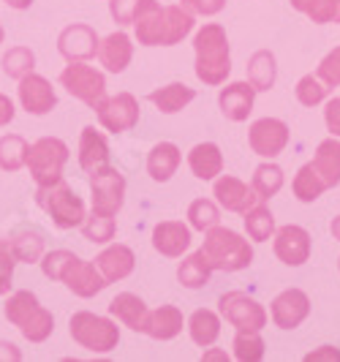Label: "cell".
I'll return each instance as SVG.
<instances>
[{
    "mask_svg": "<svg viewBox=\"0 0 340 362\" xmlns=\"http://www.w3.org/2000/svg\"><path fill=\"white\" fill-rule=\"evenodd\" d=\"M188 332H191V341L201 349L213 346L221 335V319L215 316L213 310L207 308H199L194 310V316L188 319Z\"/></svg>",
    "mask_w": 340,
    "mask_h": 362,
    "instance_id": "obj_30",
    "label": "cell"
},
{
    "mask_svg": "<svg viewBox=\"0 0 340 362\" xmlns=\"http://www.w3.org/2000/svg\"><path fill=\"white\" fill-rule=\"evenodd\" d=\"M180 161H182L180 147L175 142H161V145L153 147L150 156H147V172L156 182H166L172 180V175L177 172Z\"/></svg>",
    "mask_w": 340,
    "mask_h": 362,
    "instance_id": "obj_26",
    "label": "cell"
},
{
    "mask_svg": "<svg viewBox=\"0 0 340 362\" xmlns=\"http://www.w3.org/2000/svg\"><path fill=\"white\" fill-rule=\"evenodd\" d=\"M11 254L17 262H25V264H33V262H41V256H44V240L41 235L36 232H22L17 235L11 243Z\"/></svg>",
    "mask_w": 340,
    "mask_h": 362,
    "instance_id": "obj_37",
    "label": "cell"
},
{
    "mask_svg": "<svg viewBox=\"0 0 340 362\" xmlns=\"http://www.w3.org/2000/svg\"><path fill=\"white\" fill-rule=\"evenodd\" d=\"M324 95H327V88H324V82L319 76L307 74L297 82V101L303 107H319L324 101Z\"/></svg>",
    "mask_w": 340,
    "mask_h": 362,
    "instance_id": "obj_42",
    "label": "cell"
},
{
    "mask_svg": "<svg viewBox=\"0 0 340 362\" xmlns=\"http://www.w3.org/2000/svg\"><path fill=\"white\" fill-rule=\"evenodd\" d=\"M22 354L17 351V346L11 344H0V360H19Z\"/></svg>",
    "mask_w": 340,
    "mask_h": 362,
    "instance_id": "obj_52",
    "label": "cell"
},
{
    "mask_svg": "<svg viewBox=\"0 0 340 362\" xmlns=\"http://www.w3.org/2000/svg\"><path fill=\"white\" fill-rule=\"evenodd\" d=\"M107 163H109L107 136L101 131H95L93 126L82 128V136H79V166L85 172H95V169H101Z\"/></svg>",
    "mask_w": 340,
    "mask_h": 362,
    "instance_id": "obj_24",
    "label": "cell"
},
{
    "mask_svg": "<svg viewBox=\"0 0 340 362\" xmlns=\"http://www.w3.org/2000/svg\"><path fill=\"white\" fill-rule=\"evenodd\" d=\"M194 98H197V90L182 85V82H172L166 88H158V90L150 93V101L161 109L163 115H175L180 109H185Z\"/></svg>",
    "mask_w": 340,
    "mask_h": 362,
    "instance_id": "obj_29",
    "label": "cell"
},
{
    "mask_svg": "<svg viewBox=\"0 0 340 362\" xmlns=\"http://www.w3.org/2000/svg\"><path fill=\"white\" fill-rule=\"evenodd\" d=\"M136 6H139V0H109V11H112L117 25H131L134 14H136Z\"/></svg>",
    "mask_w": 340,
    "mask_h": 362,
    "instance_id": "obj_48",
    "label": "cell"
},
{
    "mask_svg": "<svg viewBox=\"0 0 340 362\" xmlns=\"http://www.w3.org/2000/svg\"><path fill=\"white\" fill-rule=\"evenodd\" d=\"M6 319L17 327L30 344H44L54 329L52 313L38 303L33 291H14L6 303Z\"/></svg>",
    "mask_w": 340,
    "mask_h": 362,
    "instance_id": "obj_4",
    "label": "cell"
},
{
    "mask_svg": "<svg viewBox=\"0 0 340 362\" xmlns=\"http://www.w3.org/2000/svg\"><path fill=\"white\" fill-rule=\"evenodd\" d=\"M251 188L256 191L259 199H272L281 188H283V169L278 163H262L256 172H253Z\"/></svg>",
    "mask_w": 340,
    "mask_h": 362,
    "instance_id": "obj_34",
    "label": "cell"
},
{
    "mask_svg": "<svg viewBox=\"0 0 340 362\" xmlns=\"http://www.w3.org/2000/svg\"><path fill=\"white\" fill-rule=\"evenodd\" d=\"M109 313H112L117 322H123L126 327H131L134 332H142L150 310H147L142 297H136V294H131V291H123V294H117V297L109 303Z\"/></svg>",
    "mask_w": 340,
    "mask_h": 362,
    "instance_id": "obj_25",
    "label": "cell"
},
{
    "mask_svg": "<svg viewBox=\"0 0 340 362\" xmlns=\"http://www.w3.org/2000/svg\"><path fill=\"white\" fill-rule=\"evenodd\" d=\"M338 270H340V262H338Z\"/></svg>",
    "mask_w": 340,
    "mask_h": 362,
    "instance_id": "obj_58",
    "label": "cell"
},
{
    "mask_svg": "<svg viewBox=\"0 0 340 362\" xmlns=\"http://www.w3.org/2000/svg\"><path fill=\"white\" fill-rule=\"evenodd\" d=\"M291 6H294L297 11H303V14H310V11L319 6V0H291Z\"/></svg>",
    "mask_w": 340,
    "mask_h": 362,
    "instance_id": "obj_53",
    "label": "cell"
},
{
    "mask_svg": "<svg viewBox=\"0 0 340 362\" xmlns=\"http://www.w3.org/2000/svg\"><path fill=\"white\" fill-rule=\"evenodd\" d=\"M221 316L240 332H262L267 327V310L245 291H226L218 300Z\"/></svg>",
    "mask_w": 340,
    "mask_h": 362,
    "instance_id": "obj_9",
    "label": "cell"
},
{
    "mask_svg": "<svg viewBox=\"0 0 340 362\" xmlns=\"http://www.w3.org/2000/svg\"><path fill=\"white\" fill-rule=\"evenodd\" d=\"M324 123L329 128V134L340 139V98H329L327 101V107H324Z\"/></svg>",
    "mask_w": 340,
    "mask_h": 362,
    "instance_id": "obj_49",
    "label": "cell"
},
{
    "mask_svg": "<svg viewBox=\"0 0 340 362\" xmlns=\"http://www.w3.org/2000/svg\"><path fill=\"white\" fill-rule=\"evenodd\" d=\"M313 169L319 172V177L324 180L327 188H335L340 182V139L329 136L322 145L316 147V158H313Z\"/></svg>",
    "mask_w": 340,
    "mask_h": 362,
    "instance_id": "obj_28",
    "label": "cell"
},
{
    "mask_svg": "<svg viewBox=\"0 0 340 362\" xmlns=\"http://www.w3.org/2000/svg\"><path fill=\"white\" fill-rule=\"evenodd\" d=\"M234 357L240 362H259L264 357V341L259 332H240L234 338Z\"/></svg>",
    "mask_w": 340,
    "mask_h": 362,
    "instance_id": "obj_39",
    "label": "cell"
},
{
    "mask_svg": "<svg viewBox=\"0 0 340 362\" xmlns=\"http://www.w3.org/2000/svg\"><path fill=\"white\" fill-rule=\"evenodd\" d=\"M11 120H14V104L8 95L0 93V126H8Z\"/></svg>",
    "mask_w": 340,
    "mask_h": 362,
    "instance_id": "obj_51",
    "label": "cell"
},
{
    "mask_svg": "<svg viewBox=\"0 0 340 362\" xmlns=\"http://www.w3.org/2000/svg\"><path fill=\"white\" fill-rule=\"evenodd\" d=\"M291 188H294V197L305 204H310V202H316L322 197L324 191H327V185L324 180L319 177V172L313 169V163H305L303 169L297 172V177L291 182Z\"/></svg>",
    "mask_w": 340,
    "mask_h": 362,
    "instance_id": "obj_35",
    "label": "cell"
},
{
    "mask_svg": "<svg viewBox=\"0 0 340 362\" xmlns=\"http://www.w3.org/2000/svg\"><path fill=\"white\" fill-rule=\"evenodd\" d=\"M307 313H310V300L300 289L281 291L272 300V322L281 329H297L307 319Z\"/></svg>",
    "mask_w": 340,
    "mask_h": 362,
    "instance_id": "obj_15",
    "label": "cell"
},
{
    "mask_svg": "<svg viewBox=\"0 0 340 362\" xmlns=\"http://www.w3.org/2000/svg\"><path fill=\"white\" fill-rule=\"evenodd\" d=\"M36 66V54L30 52L28 47H14L3 54V71L8 74L11 79H22L25 74L33 71Z\"/></svg>",
    "mask_w": 340,
    "mask_h": 362,
    "instance_id": "obj_38",
    "label": "cell"
},
{
    "mask_svg": "<svg viewBox=\"0 0 340 362\" xmlns=\"http://www.w3.org/2000/svg\"><path fill=\"white\" fill-rule=\"evenodd\" d=\"M28 150H30V145H28L19 134L3 136V139H0V169H6V172L22 169L25 161H28Z\"/></svg>",
    "mask_w": 340,
    "mask_h": 362,
    "instance_id": "obj_36",
    "label": "cell"
},
{
    "mask_svg": "<svg viewBox=\"0 0 340 362\" xmlns=\"http://www.w3.org/2000/svg\"><path fill=\"white\" fill-rule=\"evenodd\" d=\"M3 36H6V33H3V25H0V44H3Z\"/></svg>",
    "mask_w": 340,
    "mask_h": 362,
    "instance_id": "obj_57",
    "label": "cell"
},
{
    "mask_svg": "<svg viewBox=\"0 0 340 362\" xmlns=\"http://www.w3.org/2000/svg\"><path fill=\"white\" fill-rule=\"evenodd\" d=\"M95 267L107 278V284H115V281H123L134 272L136 256L128 245H109L107 251L95 256Z\"/></svg>",
    "mask_w": 340,
    "mask_h": 362,
    "instance_id": "obj_21",
    "label": "cell"
},
{
    "mask_svg": "<svg viewBox=\"0 0 340 362\" xmlns=\"http://www.w3.org/2000/svg\"><path fill=\"white\" fill-rule=\"evenodd\" d=\"M213 197L218 199V204L226 207L229 213H245L248 207H253V204L259 202V197H256V191H253L251 185L237 180L232 175H223V177L215 180Z\"/></svg>",
    "mask_w": 340,
    "mask_h": 362,
    "instance_id": "obj_18",
    "label": "cell"
},
{
    "mask_svg": "<svg viewBox=\"0 0 340 362\" xmlns=\"http://www.w3.org/2000/svg\"><path fill=\"white\" fill-rule=\"evenodd\" d=\"M69 332L82 349L95 351V354H107L120 344V327L104 316L90 313V310L74 313L71 322H69Z\"/></svg>",
    "mask_w": 340,
    "mask_h": 362,
    "instance_id": "obj_5",
    "label": "cell"
},
{
    "mask_svg": "<svg viewBox=\"0 0 340 362\" xmlns=\"http://www.w3.org/2000/svg\"><path fill=\"white\" fill-rule=\"evenodd\" d=\"M74 259H76V254H71V251H52V254L41 256V270L52 281H63V272Z\"/></svg>",
    "mask_w": 340,
    "mask_h": 362,
    "instance_id": "obj_43",
    "label": "cell"
},
{
    "mask_svg": "<svg viewBox=\"0 0 340 362\" xmlns=\"http://www.w3.org/2000/svg\"><path fill=\"white\" fill-rule=\"evenodd\" d=\"M197 49V76L204 85H223L232 74V57H229V38L221 25H204L194 38Z\"/></svg>",
    "mask_w": 340,
    "mask_h": 362,
    "instance_id": "obj_2",
    "label": "cell"
},
{
    "mask_svg": "<svg viewBox=\"0 0 340 362\" xmlns=\"http://www.w3.org/2000/svg\"><path fill=\"white\" fill-rule=\"evenodd\" d=\"M316 76L322 79L324 85H329V88H340V47H335L319 63V74Z\"/></svg>",
    "mask_w": 340,
    "mask_h": 362,
    "instance_id": "obj_44",
    "label": "cell"
},
{
    "mask_svg": "<svg viewBox=\"0 0 340 362\" xmlns=\"http://www.w3.org/2000/svg\"><path fill=\"white\" fill-rule=\"evenodd\" d=\"M210 272L213 267L204 262V256L199 254H191L188 259H182L177 267V281L185 286V289H201L207 281H210Z\"/></svg>",
    "mask_w": 340,
    "mask_h": 362,
    "instance_id": "obj_33",
    "label": "cell"
},
{
    "mask_svg": "<svg viewBox=\"0 0 340 362\" xmlns=\"http://www.w3.org/2000/svg\"><path fill=\"white\" fill-rule=\"evenodd\" d=\"M36 202L47 210V216L52 218L57 229H74V226H82V221H85V202L63 180L47 185V188H38Z\"/></svg>",
    "mask_w": 340,
    "mask_h": 362,
    "instance_id": "obj_7",
    "label": "cell"
},
{
    "mask_svg": "<svg viewBox=\"0 0 340 362\" xmlns=\"http://www.w3.org/2000/svg\"><path fill=\"white\" fill-rule=\"evenodd\" d=\"M153 248L161 256L177 259L191 248V229L182 221H161L153 229Z\"/></svg>",
    "mask_w": 340,
    "mask_h": 362,
    "instance_id": "obj_19",
    "label": "cell"
},
{
    "mask_svg": "<svg viewBox=\"0 0 340 362\" xmlns=\"http://www.w3.org/2000/svg\"><path fill=\"white\" fill-rule=\"evenodd\" d=\"M144 335H150L153 341H172L182 332V310L175 305H161V308L150 310L147 322H144Z\"/></svg>",
    "mask_w": 340,
    "mask_h": 362,
    "instance_id": "obj_23",
    "label": "cell"
},
{
    "mask_svg": "<svg viewBox=\"0 0 340 362\" xmlns=\"http://www.w3.org/2000/svg\"><path fill=\"white\" fill-rule=\"evenodd\" d=\"M98 60L112 74H123L134 57V44L126 33H109L104 41H98Z\"/></svg>",
    "mask_w": 340,
    "mask_h": 362,
    "instance_id": "obj_22",
    "label": "cell"
},
{
    "mask_svg": "<svg viewBox=\"0 0 340 362\" xmlns=\"http://www.w3.org/2000/svg\"><path fill=\"white\" fill-rule=\"evenodd\" d=\"M6 3H8L11 8H17V11H22V8H30V3H33V0H6Z\"/></svg>",
    "mask_w": 340,
    "mask_h": 362,
    "instance_id": "obj_55",
    "label": "cell"
},
{
    "mask_svg": "<svg viewBox=\"0 0 340 362\" xmlns=\"http://www.w3.org/2000/svg\"><path fill=\"white\" fill-rule=\"evenodd\" d=\"M63 284H66L76 297H85V300L95 297L98 291H104L109 286L107 278L101 275V270H98L93 262H85V259H79V256L66 267Z\"/></svg>",
    "mask_w": 340,
    "mask_h": 362,
    "instance_id": "obj_16",
    "label": "cell"
},
{
    "mask_svg": "<svg viewBox=\"0 0 340 362\" xmlns=\"http://www.w3.org/2000/svg\"><path fill=\"white\" fill-rule=\"evenodd\" d=\"M329 232H332V237H335V240H340V216L332 218V223H329Z\"/></svg>",
    "mask_w": 340,
    "mask_h": 362,
    "instance_id": "obj_56",
    "label": "cell"
},
{
    "mask_svg": "<svg viewBox=\"0 0 340 362\" xmlns=\"http://www.w3.org/2000/svg\"><path fill=\"white\" fill-rule=\"evenodd\" d=\"M95 112H98V123L112 134L131 131L139 123V101L131 93H117L112 98H104Z\"/></svg>",
    "mask_w": 340,
    "mask_h": 362,
    "instance_id": "obj_11",
    "label": "cell"
},
{
    "mask_svg": "<svg viewBox=\"0 0 340 362\" xmlns=\"http://www.w3.org/2000/svg\"><path fill=\"white\" fill-rule=\"evenodd\" d=\"M275 256L288 264V267H300L310 259V235L303 226H281L275 232Z\"/></svg>",
    "mask_w": 340,
    "mask_h": 362,
    "instance_id": "obj_13",
    "label": "cell"
},
{
    "mask_svg": "<svg viewBox=\"0 0 340 362\" xmlns=\"http://www.w3.org/2000/svg\"><path fill=\"white\" fill-rule=\"evenodd\" d=\"M305 360H307V362H313V360H338L340 362V351L335 349V346H322L319 351H310Z\"/></svg>",
    "mask_w": 340,
    "mask_h": 362,
    "instance_id": "obj_50",
    "label": "cell"
},
{
    "mask_svg": "<svg viewBox=\"0 0 340 362\" xmlns=\"http://www.w3.org/2000/svg\"><path fill=\"white\" fill-rule=\"evenodd\" d=\"M66 161H69V145L63 139L44 136V139H38V142L30 145L25 166L30 169V175L38 182V188H47V185H54V182L63 180Z\"/></svg>",
    "mask_w": 340,
    "mask_h": 362,
    "instance_id": "obj_6",
    "label": "cell"
},
{
    "mask_svg": "<svg viewBox=\"0 0 340 362\" xmlns=\"http://www.w3.org/2000/svg\"><path fill=\"white\" fill-rule=\"evenodd\" d=\"M180 6L191 14H201V17H213L218 11H223L226 0H180Z\"/></svg>",
    "mask_w": 340,
    "mask_h": 362,
    "instance_id": "obj_47",
    "label": "cell"
},
{
    "mask_svg": "<svg viewBox=\"0 0 340 362\" xmlns=\"http://www.w3.org/2000/svg\"><path fill=\"white\" fill-rule=\"evenodd\" d=\"M278 76V66H275V54L262 49L248 60V82L253 85V90H269L275 85Z\"/></svg>",
    "mask_w": 340,
    "mask_h": 362,
    "instance_id": "obj_31",
    "label": "cell"
},
{
    "mask_svg": "<svg viewBox=\"0 0 340 362\" xmlns=\"http://www.w3.org/2000/svg\"><path fill=\"white\" fill-rule=\"evenodd\" d=\"M188 166L199 180H215L223 172V156L221 147L213 142H201L188 153Z\"/></svg>",
    "mask_w": 340,
    "mask_h": 362,
    "instance_id": "obj_27",
    "label": "cell"
},
{
    "mask_svg": "<svg viewBox=\"0 0 340 362\" xmlns=\"http://www.w3.org/2000/svg\"><path fill=\"white\" fill-rule=\"evenodd\" d=\"M90 194H93V213L117 216L126 202V177L107 163L90 172Z\"/></svg>",
    "mask_w": 340,
    "mask_h": 362,
    "instance_id": "obj_10",
    "label": "cell"
},
{
    "mask_svg": "<svg viewBox=\"0 0 340 362\" xmlns=\"http://www.w3.org/2000/svg\"><path fill=\"white\" fill-rule=\"evenodd\" d=\"M248 145H251V150L256 156L275 158L288 145V126L283 120H278V117H262L248 131Z\"/></svg>",
    "mask_w": 340,
    "mask_h": 362,
    "instance_id": "obj_12",
    "label": "cell"
},
{
    "mask_svg": "<svg viewBox=\"0 0 340 362\" xmlns=\"http://www.w3.org/2000/svg\"><path fill=\"white\" fill-rule=\"evenodd\" d=\"M60 85L71 93L74 98H79L90 109H98V104L107 98V79L104 74L95 71L85 60H74L71 66H66L60 74Z\"/></svg>",
    "mask_w": 340,
    "mask_h": 362,
    "instance_id": "obj_8",
    "label": "cell"
},
{
    "mask_svg": "<svg viewBox=\"0 0 340 362\" xmlns=\"http://www.w3.org/2000/svg\"><path fill=\"white\" fill-rule=\"evenodd\" d=\"M82 235L90 243H109L115 237V218L104 216V213H93V216H85L82 221Z\"/></svg>",
    "mask_w": 340,
    "mask_h": 362,
    "instance_id": "obj_40",
    "label": "cell"
},
{
    "mask_svg": "<svg viewBox=\"0 0 340 362\" xmlns=\"http://www.w3.org/2000/svg\"><path fill=\"white\" fill-rule=\"evenodd\" d=\"M19 104L28 115H47L52 112V107L57 104V95H54V88L38 74H25L19 79Z\"/></svg>",
    "mask_w": 340,
    "mask_h": 362,
    "instance_id": "obj_14",
    "label": "cell"
},
{
    "mask_svg": "<svg viewBox=\"0 0 340 362\" xmlns=\"http://www.w3.org/2000/svg\"><path fill=\"white\" fill-rule=\"evenodd\" d=\"M253 98H256V90H253L251 82H232L221 90L218 104H221V112H223L226 120L242 123L253 112Z\"/></svg>",
    "mask_w": 340,
    "mask_h": 362,
    "instance_id": "obj_20",
    "label": "cell"
},
{
    "mask_svg": "<svg viewBox=\"0 0 340 362\" xmlns=\"http://www.w3.org/2000/svg\"><path fill=\"white\" fill-rule=\"evenodd\" d=\"M201 360H221V362H226L229 357H226V351H218V349H213V351H204V354H201Z\"/></svg>",
    "mask_w": 340,
    "mask_h": 362,
    "instance_id": "obj_54",
    "label": "cell"
},
{
    "mask_svg": "<svg viewBox=\"0 0 340 362\" xmlns=\"http://www.w3.org/2000/svg\"><path fill=\"white\" fill-rule=\"evenodd\" d=\"M188 221H191L194 229L207 232V229H213L215 223L221 221V213H218L213 199H197L191 202V207H188Z\"/></svg>",
    "mask_w": 340,
    "mask_h": 362,
    "instance_id": "obj_41",
    "label": "cell"
},
{
    "mask_svg": "<svg viewBox=\"0 0 340 362\" xmlns=\"http://www.w3.org/2000/svg\"><path fill=\"white\" fill-rule=\"evenodd\" d=\"M136 41L144 47H175L194 30V14L182 6H161L158 0H139L134 22Z\"/></svg>",
    "mask_w": 340,
    "mask_h": 362,
    "instance_id": "obj_1",
    "label": "cell"
},
{
    "mask_svg": "<svg viewBox=\"0 0 340 362\" xmlns=\"http://www.w3.org/2000/svg\"><path fill=\"white\" fill-rule=\"evenodd\" d=\"M14 264H17V259L11 254V245L6 240H0V294H8V289H11Z\"/></svg>",
    "mask_w": 340,
    "mask_h": 362,
    "instance_id": "obj_45",
    "label": "cell"
},
{
    "mask_svg": "<svg viewBox=\"0 0 340 362\" xmlns=\"http://www.w3.org/2000/svg\"><path fill=\"white\" fill-rule=\"evenodd\" d=\"M242 221H245V232L251 240L256 243H264L269 237L275 235V216H272V210L264 207V204H253L248 207L245 213H242Z\"/></svg>",
    "mask_w": 340,
    "mask_h": 362,
    "instance_id": "obj_32",
    "label": "cell"
},
{
    "mask_svg": "<svg viewBox=\"0 0 340 362\" xmlns=\"http://www.w3.org/2000/svg\"><path fill=\"white\" fill-rule=\"evenodd\" d=\"M57 49L60 54L74 63V60H90L98 52V36L90 25H69L60 38H57Z\"/></svg>",
    "mask_w": 340,
    "mask_h": 362,
    "instance_id": "obj_17",
    "label": "cell"
},
{
    "mask_svg": "<svg viewBox=\"0 0 340 362\" xmlns=\"http://www.w3.org/2000/svg\"><path fill=\"white\" fill-rule=\"evenodd\" d=\"M316 25H327V22H340V0H319V6L307 14Z\"/></svg>",
    "mask_w": 340,
    "mask_h": 362,
    "instance_id": "obj_46",
    "label": "cell"
},
{
    "mask_svg": "<svg viewBox=\"0 0 340 362\" xmlns=\"http://www.w3.org/2000/svg\"><path fill=\"white\" fill-rule=\"evenodd\" d=\"M199 254L204 256V262L213 270H223V272L245 270V267H251L253 262L251 243L242 240L232 229H226V226H218V223H215L213 229H207Z\"/></svg>",
    "mask_w": 340,
    "mask_h": 362,
    "instance_id": "obj_3",
    "label": "cell"
}]
</instances>
